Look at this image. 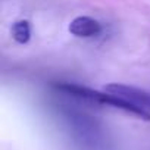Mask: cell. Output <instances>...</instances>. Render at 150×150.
<instances>
[{
    "instance_id": "3957f363",
    "label": "cell",
    "mask_w": 150,
    "mask_h": 150,
    "mask_svg": "<svg viewBox=\"0 0 150 150\" xmlns=\"http://www.w3.org/2000/svg\"><path fill=\"white\" fill-rule=\"evenodd\" d=\"M100 31V22L90 16H77L69 24V33L75 37H93L97 35Z\"/></svg>"
},
{
    "instance_id": "277c9868",
    "label": "cell",
    "mask_w": 150,
    "mask_h": 150,
    "mask_svg": "<svg viewBox=\"0 0 150 150\" xmlns=\"http://www.w3.org/2000/svg\"><path fill=\"white\" fill-rule=\"evenodd\" d=\"M12 37L16 43L19 44H25L30 41L31 38V27H30V22L25 21V19H21V21H16L13 25H12Z\"/></svg>"
},
{
    "instance_id": "6da1fadb",
    "label": "cell",
    "mask_w": 150,
    "mask_h": 150,
    "mask_svg": "<svg viewBox=\"0 0 150 150\" xmlns=\"http://www.w3.org/2000/svg\"><path fill=\"white\" fill-rule=\"evenodd\" d=\"M56 88L60 90V91H65L66 94H71L74 97L83 99L86 102L105 105V106H110V108H115V109H121V110H124L129 115H134V116L141 118L144 121H150V113L149 112L134 106L132 103H129L124 99H119L113 94H109L108 91H97V90H93V88H88V87H84V86L71 84V83L57 84Z\"/></svg>"
},
{
    "instance_id": "7a4b0ae2",
    "label": "cell",
    "mask_w": 150,
    "mask_h": 150,
    "mask_svg": "<svg viewBox=\"0 0 150 150\" xmlns=\"http://www.w3.org/2000/svg\"><path fill=\"white\" fill-rule=\"evenodd\" d=\"M105 91H108L109 94H113L119 99H124V100L132 103L134 106L150 113V93L143 88L113 83V84H108L105 87Z\"/></svg>"
}]
</instances>
